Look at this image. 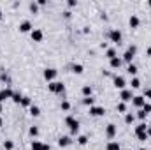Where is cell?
Here are the masks:
<instances>
[{"label":"cell","instance_id":"obj_1","mask_svg":"<svg viewBox=\"0 0 151 150\" xmlns=\"http://www.w3.org/2000/svg\"><path fill=\"white\" fill-rule=\"evenodd\" d=\"M65 124H67V127L70 129V134H72V136L79 133V122H77L72 115H69V117L65 118Z\"/></svg>","mask_w":151,"mask_h":150},{"label":"cell","instance_id":"obj_2","mask_svg":"<svg viewBox=\"0 0 151 150\" xmlns=\"http://www.w3.org/2000/svg\"><path fill=\"white\" fill-rule=\"evenodd\" d=\"M48 88H49V92H53V94H61L63 90H65V87H63L61 81H51V83L48 85Z\"/></svg>","mask_w":151,"mask_h":150},{"label":"cell","instance_id":"obj_3","mask_svg":"<svg viewBox=\"0 0 151 150\" xmlns=\"http://www.w3.org/2000/svg\"><path fill=\"white\" fill-rule=\"evenodd\" d=\"M135 51H137V48L132 44V46H128V50L123 53V60L126 62V64H132V60H134V57H135Z\"/></svg>","mask_w":151,"mask_h":150},{"label":"cell","instance_id":"obj_4","mask_svg":"<svg viewBox=\"0 0 151 150\" xmlns=\"http://www.w3.org/2000/svg\"><path fill=\"white\" fill-rule=\"evenodd\" d=\"M109 39H111V42H116V44H120L121 39H123V34H121L118 28H113V30L109 32Z\"/></svg>","mask_w":151,"mask_h":150},{"label":"cell","instance_id":"obj_5","mask_svg":"<svg viewBox=\"0 0 151 150\" xmlns=\"http://www.w3.org/2000/svg\"><path fill=\"white\" fill-rule=\"evenodd\" d=\"M113 81H114V87H116V88L125 90V85H126V81H125V78H123V76L114 74V76H113Z\"/></svg>","mask_w":151,"mask_h":150},{"label":"cell","instance_id":"obj_6","mask_svg":"<svg viewBox=\"0 0 151 150\" xmlns=\"http://www.w3.org/2000/svg\"><path fill=\"white\" fill-rule=\"evenodd\" d=\"M30 35H32V39H33L35 42H40L42 39H44V32H42L40 28H33V30L30 32Z\"/></svg>","mask_w":151,"mask_h":150},{"label":"cell","instance_id":"obj_7","mask_svg":"<svg viewBox=\"0 0 151 150\" xmlns=\"http://www.w3.org/2000/svg\"><path fill=\"white\" fill-rule=\"evenodd\" d=\"M32 150H51V147L48 143H40V141L33 140L32 141Z\"/></svg>","mask_w":151,"mask_h":150},{"label":"cell","instance_id":"obj_8","mask_svg":"<svg viewBox=\"0 0 151 150\" xmlns=\"http://www.w3.org/2000/svg\"><path fill=\"white\" fill-rule=\"evenodd\" d=\"M56 74H58V71H56V69H51V67H49V69H44V78H46L49 83H51V81H55Z\"/></svg>","mask_w":151,"mask_h":150},{"label":"cell","instance_id":"obj_9","mask_svg":"<svg viewBox=\"0 0 151 150\" xmlns=\"http://www.w3.org/2000/svg\"><path fill=\"white\" fill-rule=\"evenodd\" d=\"M120 99H121V102H128V101H132L134 99V94H132V90H121V95H120Z\"/></svg>","mask_w":151,"mask_h":150},{"label":"cell","instance_id":"obj_10","mask_svg":"<svg viewBox=\"0 0 151 150\" xmlns=\"http://www.w3.org/2000/svg\"><path fill=\"white\" fill-rule=\"evenodd\" d=\"M105 136L109 138V140H113V138L116 136V125H114V124H109V125L105 127Z\"/></svg>","mask_w":151,"mask_h":150},{"label":"cell","instance_id":"obj_11","mask_svg":"<svg viewBox=\"0 0 151 150\" xmlns=\"http://www.w3.org/2000/svg\"><path fill=\"white\" fill-rule=\"evenodd\" d=\"M12 90L11 88H4V90H0V102H4L5 99H12Z\"/></svg>","mask_w":151,"mask_h":150},{"label":"cell","instance_id":"obj_12","mask_svg":"<svg viewBox=\"0 0 151 150\" xmlns=\"http://www.w3.org/2000/svg\"><path fill=\"white\" fill-rule=\"evenodd\" d=\"M104 113H105V110L102 106H92L90 108V115H93V117H102Z\"/></svg>","mask_w":151,"mask_h":150},{"label":"cell","instance_id":"obj_13","mask_svg":"<svg viewBox=\"0 0 151 150\" xmlns=\"http://www.w3.org/2000/svg\"><path fill=\"white\" fill-rule=\"evenodd\" d=\"M32 30H33V27H32V23L28 19H25V21L19 23V32H32Z\"/></svg>","mask_w":151,"mask_h":150},{"label":"cell","instance_id":"obj_14","mask_svg":"<svg viewBox=\"0 0 151 150\" xmlns=\"http://www.w3.org/2000/svg\"><path fill=\"white\" fill-rule=\"evenodd\" d=\"M132 104H134V106H137V108H142V106L146 104V99H144V95H134V99H132Z\"/></svg>","mask_w":151,"mask_h":150},{"label":"cell","instance_id":"obj_15","mask_svg":"<svg viewBox=\"0 0 151 150\" xmlns=\"http://www.w3.org/2000/svg\"><path fill=\"white\" fill-rule=\"evenodd\" d=\"M128 23H130V27H132V28H137V27L141 25V19H139V16H137V14H132V16H130V19H128Z\"/></svg>","mask_w":151,"mask_h":150},{"label":"cell","instance_id":"obj_16","mask_svg":"<svg viewBox=\"0 0 151 150\" xmlns=\"http://www.w3.org/2000/svg\"><path fill=\"white\" fill-rule=\"evenodd\" d=\"M72 143V138L70 136H60V140H58V145L60 147H69Z\"/></svg>","mask_w":151,"mask_h":150},{"label":"cell","instance_id":"obj_17","mask_svg":"<svg viewBox=\"0 0 151 150\" xmlns=\"http://www.w3.org/2000/svg\"><path fill=\"white\" fill-rule=\"evenodd\" d=\"M109 62H111V67H113V69H120V66H121V58H118V57L111 58Z\"/></svg>","mask_w":151,"mask_h":150},{"label":"cell","instance_id":"obj_18","mask_svg":"<svg viewBox=\"0 0 151 150\" xmlns=\"http://www.w3.org/2000/svg\"><path fill=\"white\" fill-rule=\"evenodd\" d=\"M107 150H121L120 141H109L107 143Z\"/></svg>","mask_w":151,"mask_h":150},{"label":"cell","instance_id":"obj_19","mask_svg":"<svg viewBox=\"0 0 151 150\" xmlns=\"http://www.w3.org/2000/svg\"><path fill=\"white\" fill-rule=\"evenodd\" d=\"M126 73H128V74H132V76H135V74H137V66H135V64H128Z\"/></svg>","mask_w":151,"mask_h":150},{"label":"cell","instance_id":"obj_20","mask_svg":"<svg viewBox=\"0 0 151 150\" xmlns=\"http://www.w3.org/2000/svg\"><path fill=\"white\" fill-rule=\"evenodd\" d=\"M92 87H90V85H84V87H83V95L84 97H92Z\"/></svg>","mask_w":151,"mask_h":150},{"label":"cell","instance_id":"obj_21","mask_svg":"<svg viewBox=\"0 0 151 150\" xmlns=\"http://www.w3.org/2000/svg\"><path fill=\"white\" fill-rule=\"evenodd\" d=\"M146 131H148V125H146L144 122H141V124L135 127V134H137V133H146Z\"/></svg>","mask_w":151,"mask_h":150},{"label":"cell","instance_id":"obj_22","mask_svg":"<svg viewBox=\"0 0 151 150\" xmlns=\"http://www.w3.org/2000/svg\"><path fill=\"white\" fill-rule=\"evenodd\" d=\"M30 113H32L33 117H39V115H40V108H39V106H35V104H32V106H30Z\"/></svg>","mask_w":151,"mask_h":150},{"label":"cell","instance_id":"obj_23","mask_svg":"<svg viewBox=\"0 0 151 150\" xmlns=\"http://www.w3.org/2000/svg\"><path fill=\"white\" fill-rule=\"evenodd\" d=\"M72 73H76V74H83V66H81V64H74V66H72Z\"/></svg>","mask_w":151,"mask_h":150},{"label":"cell","instance_id":"obj_24","mask_svg":"<svg viewBox=\"0 0 151 150\" xmlns=\"http://www.w3.org/2000/svg\"><path fill=\"white\" fill-rule=\"evenodd\" d=\"M21 99H23V95H21L19 92H14V94H12V101H14L16 104H21Z\"/></svg>","mask_w":151,"mask_h":150},{"label":"cell","instance_id":"obj_25","mask_svg":"<svg viewBox=\"0 0 151 150\" xmlns=\"http://www.w3.org/2000/svg\"><path fill=\"white\" fill-rule=\"evenodd\" d=\"M134 120H135V115H134V113H126V115H125V122H126V124H132Z\"/></svg>","mask_w":151,"mask_h":150},{"label":"cell","instance_id":"obj_26","mask_svg":"<svg viewBox=\"0 0 151 150\" xmlns=\"http://www.w3.org/2000/svg\"><path fill=\"white\" fill-rule=\"evenodd\" d=\"M135 136H137V140H139V141H148V138H149V136H148V133H137Z\"/></svg>","mask_w":151,"mask_h":150},{"label":"cell","instance_id":"obj_27","mask_svg":"<svg viewBox=\"0 0 151 150\" xmlns=\"http://www.w3.org/2000/svg\"><path fill=\"white\" fill-rule=\"evenodd\" d=\"M83 102H84L86 106H90V108H92L93 102H95V99H93V97H84V99H83Z\"/></svg>","mask_w":151,"mask_h":150},{"label":"cell","instance_id":"obj_28","mask_svg":"<svg viewBox=\"0 0 151 150\" xmlns=\"http://www.w3.org/2000/svg\"><path fill=\"white\" fill-rule=\"evenodd\" d=\"M105 55H107V58L111 60V58H114V57H116V50H114V48H109V50H107V53H105Z\"/></svg>","mask_w":151,"mask_h":150},{"label":"cell","instance_id":"obj_29","mask_svg":"<svg viewBox=\"0 0 151 150\" xmlns=\"http://www.w3.org/2000/svg\"><path fill=\"white\" fill-rule=\"evenodd\" d=\"M116 108H118V111H120V113H125V111H126V104H125V102H118Z\"/></svg>","mask_w":151,"mask_h":150},{"label":"cell","instance_id":"obj_30","mask_svg":"<svg viewBox=\"0 0 151 150\" xmlns=\"http://www.w3.org/2000/svg\"><path fill=\"white\" fill-rule=\"evenodd\" d=\"M4 148H5V150H12V148H14V143H12L11 140H7V141H4Z\"/></svg>","mask_w":151,"mask_h":150},{"label":"cell","instance_id":"obj_31","mask_svg":"<svg viewBox=\"0 0 151 150\" xmlns=\"http://www.w3.org/2000/svg\"><path fill=\"white\" fill-rule=\"evenodd\" d=\"M61 110L63 111H69L70 110V102L69 101H61Z\"/></svg>","mask_w":151,"mask_h":150},{"label":"cell","instance_id":"obj_32","mask_svg":"<svg viewBox=\"0 0 151 150\" xmlns=\"http://www.w3.org/2000/svg\"><path fill=\"white\" fill-rule=\"evenodd\" d=\"M28 133H30V136H33V138H35V136L39 134V127H35V125H32V127H30V131H28Z\"/></svg>","mask_w":151,"mask_h":150},{"label":"cell","instance_id":"obj_33","mask_svg":"<svg viewBox=\"0 0 151 150\" xmlns=\"http://www.w3.org/2000/svg\"><path fill=\"white\" fill-rule=\"evenodd\" d=\"M77 143H79V145H86V143H88V136H84V134L79 136V138H77Z\"/></svg>","mask_w":151,"mask_h":150},{"label":"cell","instance_id":"obj_34","mask_svg":"<svg viewBox=\"0 0 151 150\" xmlns=\"http://www.w3.org/2000/svg\"><path fill=\"white\" fill-rule=\"evenodd\" d=\"M130 85H132V88H139V87H141V81H139V78H134Z\"/></svg>","mask_w":151,"mask_h":150},{"label":"cell","instance_id":"obj_35","mask_svg":"<svg viewBox=\"0 0 151 150\" xmlns=\"http://www.w3.org/2000/svg\"><path fill=\"white\" fill-rule=\"evenodd\" d=\"M21 104H23V106H32V99L30 97H23V99H21Z\"/></svg>","mask_w":151,"mask_h":150},{"label":"cell","instance_id":"obj_36","mask_svg":"<svg viewBox=\"0 0 151 150\" xmlns=\"http://www.w3.org/2000/svg\"><path fill=\"white\" fill-rule=\"evenodd\" d=\"M142 111H144L146 115H148V113H151V104H149V102H146V104L142 106Z\"/></svg>","mask_w":151,"mask_h":150},{"label":"cell","instance_id":"obj_37","mask_svg":"<svg viewBox=\"0 0 151 150\" xmlns=\"http://www.w3.org/2000/svg\"><path fill=\"white\" fill-rule=\"evenodd\" d=\"M28 7H30V11H32V12H37V9H39V6H37L35 2H32V4H30Z\"/></svg>","mask_w":151,"mask_h":150},{"label":"cell","instance_id":"obj_38","mask_svg":"<svg viewBox=\"0 0 151 150\" xmlns=\"http://www.w3.org/2000/svg\"><path fill=\"white\" fill-rule=\"evenodd\" d=\"M137 117H139V118H141V120H144V118H146V117H148V115H146V113H144V111H142V110H139V111H137Z\"/></svg>","mask_w":151,"mask_h":150},{"label":"cell","instance_id":"obj_39","mask_svg":"<svg viewBox=\"0 0 151 150\" xmlns=\"http://www.w3.org/2000/svg\"><path fill=\"white\" fill-rule=\"evenodd\" d=\"M144 97H146V99H151V88H146V90H144Z\"/></svg>","mask_w":151,"mask_h":150},{"label":"cell","instance_id":"obj_40","mask_svg":"<svg viewBox=\"0 0 151 150\" xmlns=\"http://www.w3.org/2000/svg\"><path fill=\"white\" fill-rule=\"evenodd\" d=\"M67 4H69V7H74V6H77V2H76V0H69Z\"/></svg>","mask_w":151,"mask_h":150},{"label":"cell","instance_id":"obj_41","mask_svg":"<svg viewBox=\"0 0 151 150\" xmlns=\"http://www.w3.org/2000/svg\"><path fill=\"white\" fill-rule=\"evenodd\" d=\"M146 53H148V57H151V46L148 48V51H146Z\"/></svg>","mask_w":151,"mask_h":150},{"label":"cell","instance_id":"obj_42","mask_svg":"<svg viewBox=\"0 0 151 150\" xmlns=\"http://www.w3.org/2000/svg\"><path fill=\"white\" fill-rule=\"evenodd\" d=\"M146 133H148V136H151V127H148V131H146Z\"/></svg>","mask_w":151,"mask_h":150},{"label":"cell","instance_id":"obj_43","mask_svg":"<svg viewBox=\"0 0 151 150\" xmlns=\"http://www.w3.org/2000/svg\"><path fill=\"white\" fill-rule=\"evenodd\" d=\"M2 124H4V120H2V117H0V127H2Z\"/></svg>","mask_w":151,"mask_h":150},{"label":"cell","instance_id":"obj_44","mask_svg":"<svg viewBox=\"0 0 151 150\" xmlns=\"http://www.w3.org/2000/svg\"><path fill=\"white\" fill-rule=\"evenodd\" d=\"M0 113H2V102H0Z\"/></svg>","mask_w":151,"mask_h":150},{"label":"cell","instance_id":"obj_45","mask_svg":"<svg viewBox=\"0 0 151 150\" xmlns=\"http://www.w3.org/2000/svg\"><path fill=\"white\" fill-rule=\"evenodd\" d=\"M0 19H2V9H0Z\"/></svg>","mask_w":151,"mask_h":150},{"label":"cell","instance_id":"obj_46","mask_svg":"<svg viewBox=\"0 0 151 150\" xmlns=\"http://www.w3.org/2000/svg\"><path fill=\"white\" fill-rule=\"evenodd\" d=\"M139 150H146V148H144V147H142V148H139Z\"/></svg>","mask_w":151,"mask_h":150},{"label":"cell","instance_id":"obj_47","mask_svg":"<svg viewBox=\"0 0 151 150\" xmlns=\"http://www.w3.org/2000/svg\"><path fill=\"white\" fill-rule=\"evenodd\" d=\"M149 7H151V0H149Z\"/></svg>","mask_w":151,"mask_h":150}]
</instances>
